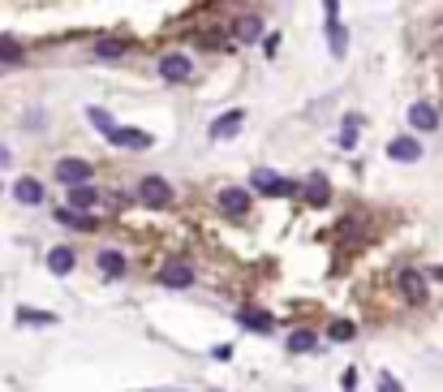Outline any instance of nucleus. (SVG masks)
<instances>
[{
  "label": "nucleus",
  "instance_id": "1",
  "mask_svg": "<svg viewBox=\"0 0 443 392\" xmlns=\"http://www.w3.org/2000/svg\"><path fill=\"white\" fill-rule=\"evenodd\" d=\"M160 285H164V289H189V285H194V267H189L185 259L160 263Z\"/></svg>",
  "mask_w": 443,
  "mask_h": 392
},
{
  "label": "nucleus",
  "instance_id": "2",
  "mask_svg": "<svg viewBox=\"0 0 443 392\" xmlns=\"http://www.w3.org/2000/svg\"><path fill=\"white\" fill-rule=\"evenodd\" d=\"M189 73H194V61L185 52H164L160 56V78L164 82H185Z\"/></svg>",
  "mask_w": 443,
  "mask_h": 392
},
{
  "label": "nucleus",
  "instance_id": "3",
  "mask_svg": "<svg viewBox=\"0 0 443 392\" xmlns=\"http://www.w3.org/2000/svg\"><path fill=\"white\" fill-rule=\"evenodd\" d=\"M56 181L69 186V190L73 186H91V164L86 160H73V156L69 160H56Z\"/></svg>",
  "mask_w": 443,
  "mask_h": 392
},
{
  "label": "nucleus",
  "instance_id": "4",
  "mask_svg": "<svg viewBox=\"0 0 443 392\" xmlns=\"http://www.w3.org/2000/svg\"><path fill=\"white\" fill-rule=\"evenodd\" d=\"M138 199H142L146 207H168V203H172V186H168L164 177H142Z\"/></svg>",
  "mask_w": 443,
  "mask_h": 392
},
{
  "label": "nucleus",
  "instance_id": "5",
  "mask_svg": "<svg viewBox=\"0 0 443 392\" xmlns=\"http://www.w3.org/2000/svg\"><path fill=\"white\" fill-rule=\"evenodd\" d=\"M112 146H134V151H146L151 146V134H142V130H125V126H112V134H104Z\"/></svg>",
  "mask_w": 443,
  "mask_h": 392
},
{
  "label": "nucleus",
  "instance_id": "6",
  "mask_svg": "<svg viewBox=\"0 0 443 392\" xmlns=\"http://www.w3.org/2000/svg\"><path fill=\"white\" fill-rule=\"evenodd\" d=\"M250 186H254L258 194H293V181H284V177H276V173H267V168H258V173L250 177Z\"/></svg>",
  "mask_w": 443,
  "mask_h": 392
},
{
  "label": "nucleus",
  "instance_id": "7",
  "mask_svg": "<svg viewBox=\"0 0 443 392\" xmlns=\"http://www.w3.org/2000/svg\"><path fill=\"white\" fill-rule=\"evenodd\" d=\"M387 156L401 160V164H413V160H422V146H417V138H391L387 142Z\"/></svg>",
  "mask_w": 443,
  "mask_h": 392
},
{
  "label": "nucleus",
  "instance_id": "8",
  "mask_svg": "<svg viewBox=\"0 0 443 392\" xmlns=\"http://www.w3.org/2000/svg\"><path fill=\"white\" fill-rule=\"evenodd\" d=\"M13 199L26 203V207H39L43 203V186L35 177H22V181H13Z\"/></svg>",
  "mask_w": 443,
  "mask_h": 392
},
{
  "label": "nucleus",
  "instance_id": "9",
  "mask_svg": "<svg viewBox=\"0 0 443 392\" xmlns=\"http://www.w3.org/2000/svg\"><path fill=\"white\" fill-rule=\"evenodd\" d=\"M219 207H224V211H233V216H245V211H250V194H245V190H237V186H228L224 194H219Z\"/></svg>",
  "mask_w": 443,
  "mask_h": 392
},
{
  "label": "nucleus",
  "instance_id": "10",
  "mask_svg": "<svg viewBox=\"0 0 443 392\" xmlns=\"http://www.w3.org/2000/svg\"><path fill=\"white\" fill-rule=\"evenodd\" d=\"M47 272H52V276H69V272H73V250H69V246L47 250Z\"/></svg>",
  "mask_w": 443,
  "mask_h": 392
},
{
  "label": "nucleus",
  "instance_id": "11",
  "mask_svg": "<svg viewBox=\"0 0 443 392\" xmlns=\"http://www.w3.org/2000/svg\"><path fill=\"white\" fill-rule=\"evenodd\" d=\"M409 126H413V130H435V126H439V112H435L430 104H413V108H409Z\"/></svg>",
  "mask_w": 443,
  "mask_h": 392
},
{
  "label": "nucleus",
  "instance_id": "12",
  "mask_svg": "<svg viewBox=\"0 0 443 392\" xmlns=\"http://www.w3.org/2000/svg\"><path fill=\"white\" fill-rule=\"evenodd\" d=\"M100 272H104L108 280L125 276V255H121V250H100Z\"/></svg>",
  "mask_w": 443,
  "mask_h": 392
},
{
  "label": "nucleus",
  "instance_id": "13",
  "mask_svg": "<svg viewBox=\"0 0 443 392\" xmlns=\"http://www.w3.org/2000/svg\"><path fill=\"white\" fill-rule=\"evenodd\" d=\"M95 199H100V194H95V186H73V190H69V203H73L69 211H78V216H82V211L95 207Z\"/></svg>",
  "mask_w": 443,
  "mask_h": 392
},
{
  "label": "nucleus",
  "instance_id": "14",
  "mask_svg": "<svg viewBox=\"0 0 443 392\" xmlns=\"http://www.w3.org/2000/svg\"><path fill=\"white\" fill-rule=\"evenodd\" d=\"M17 324H31V328H47V324H61L52 310H31V306H17Z\"/></svg>",
  "mask_w": 443,
  "mask_h": 392
},
{
  "label": "nucleus",
  "instance_id": "15",
  "mask_svg": "<svg viewBox=\"0 0 443 392\" xmlns=\"http://www.w3.org/2000/svg\"><path fill=\"white\" fill-rule=\"evenodd\" d=\"M237 130H241V112H224V116L211 126V138H233Z\"/></svg>",
  "mask_w": 443,
  "mask_h": 392
},
{
  "label": "nucleus",
  "instance_id": "16",
  "mask_svg": "<svg viewBox=\"0 0 443 392\" xmlns=\"http://www.w3.org/2000/svg\"><path fill=\"white\" fill-rule=\"evenodd\" d=\"M237 319L250 328V332H272V315H267V310H241Z\"/></svg>",
  "mask_w": 443,
  "mask_h": 392
},
{
  "label": "nucleus",
  "instance_id": "17",
  "mask_svg": "<svg viewBox=\"0 0 443 392\" xmlns=\"http://www.w3.org/2000/svg\"><path fill=\"white\" fill-rule=\"evenodd\" d=\"M357 130H362V116L349 112V116H344V126H340V146H344V151H349V146L357 142Z\"/></svg>",
  "mask_w": 443,
  "mask_h": 392
},
{
  "label": "nucleus",
  "instance_id": "18",
  "mask_svg": "<svg viewBox=\"0 0 443 392\" xmlns=\"http://www.w3.org/2000/svg\"><path fill=\"white\" fill-rule=\"evenodd\" d=\"M306 199H310L314 207H323V203H327V181L318 177V173H314V177L306 181Z\"/></svg>",
  "mask_w": 443,
  "mask_h": 392
},
{
  "label": "nucleus",
  "instance_id": "19",
  "mask_svg": "<svg viewBox=\"0 0 443 392\" xmlns=\"http://www.w3.org/2000/svg\"><path fill=\"white\" fill-rule=\"evenodd\" d=\"M56 220H61V225H69V229H95V220H91V216H78V211H69V207H61Z\"/></svg>",
  "mask_w": 443,
  "mask_h": 392
},
{
  "label": "nucleus",
  "instance_id": "20",
  "mask_svg": "<svg viewBox=\"0 0 443 392\" xmlns=\"http://www.w3.org/2000/svg\"><path fill=\"white\" fill-rule=\"evenodd\" d=\"M121 52H125V43H121V39H100V43H95V56H104V61H116Z\"/></svg>",
  "mask_w": 443,
  "mask_h": 392
},
{
  "label": "nucleus",
  "instance_id": "21",
  "mask_svg": "<svg viewBox=\"0 0 443 392\" xmlns=\"http://www.w3.org/2000/svg\"><path fill=\"white\" fill-rule=\"evenodd\" d=\"M258 35H263V22H258V17H241V22H237V39L250 43V39H258Z\"/></svg>",
  "mask_w": 443,
  "mask_h": 392
},
{
  "label": "nucleus",
  "instance_id": "22",
  "mask_svg": "<svg viewBox=\"0 0 443 392\" xmlns=\"http://www.w3.org/2000/svg\"><path fill=\"white\" fill-rule=\"evenodd\" d=\"M86 121H91V126L100 130V134H112V116H108L104 108H86Z\"/></svg>",
  "mask_w": 443,
  "mask_h": 392
},
{
  "label": "nucleus",
  "instance_id": "23",
  "mask_svg": "<svg viewBox=\"0 0 443 392\" xmlns=\"http://www.w3.org/2000/svg\"><path fill=\"white\" fill-rule=\"evenodd\" d=\"M288 349H293V354L314 349V332H293V336H288Z\"/></svg>",
  "mask_w": 443,
  "mask_h": 392
},
{
  "label": "nucleus",
  "instance_id": "24",
  "mask_svg": "<svg viewBox=\"0 0 443 392\" xmlns=\"http://www.w3.org/2000/svg\"><path fill=\"white\" fill-rule=\"evenodd\" d=\"M405 289L413 293V298H422V276H417V272H405Z\"/></svg>",
  "mask_w": 443,
  "mask_h": 392
},
{
  "label": "nucleus",
  "instance_id": "25",
  "mask_svg": "<svg viewBox=\"0 0 443 392\" xmlns=\"http://www.w3.org/2000/svg\"><path fill=\"white\" fill-rule=\"evenodd\" d=\"M379 392H405V388L396 384V375H387V371H383V375H379Z\"/></svg>",
  "mask_w": 443,
  "mask_h": 392
},
{
  "label": "nucleus",
  "instance_id": "26",
  "mask_svg": "<svg viewBox=\"0 0 443 392\" xmlns=\"http://www.w3.org/2000/svg\"><path fill=\"white\" fill-rule=\"evenodd\" d=\"M353 332H357L353 324H336V328H332V336H336V340H353Z\"/></svg>",
  "mask_w": 443,
  "mask_h": 392
},
{
  "label": "nucleus",
  "instance_id": "27",
  "mask_svg": "<svg viewBox=\"0 0 443 392\" xmlns=\"http://www.w3.org/2000/svg\"><path fill=\"white\" fill-rule=\"evenodd\" d=\"M0 61H22V52H17L13 43H0Z\"/></svg>",
  "mask_w": 443,
  "mask_h": 392
},
{
  "label": "nucleus",
  "instance_id": "28",
  "mask_svg": "<svg viewBox=\"0 0 443 392\" xmlns=\"http://www.w3.org/2000/svg\"><path fill=\"white\" fill-rule=\"evenodd\" d=\"M211 358H219V362H228V358H233V345H215V349H211Z\"/></svg>",
  "mask_w": 443,
  "mask_h": 392
},
{
  "label": "nucleus",
  "instance_id": "29",
  "mask_svg": "<svg viewBox=\"0 0 443 392\" xmlns=\"http://www.w3.org/2000/svg\"><path fill=\"white\" fill-rule=\"evenodd\" d=\"M9 164V151H5V146H0V168H5Z\"/></svg>",
  "mask_w": 443,
  "mask_h": 392
}]
</instances>
